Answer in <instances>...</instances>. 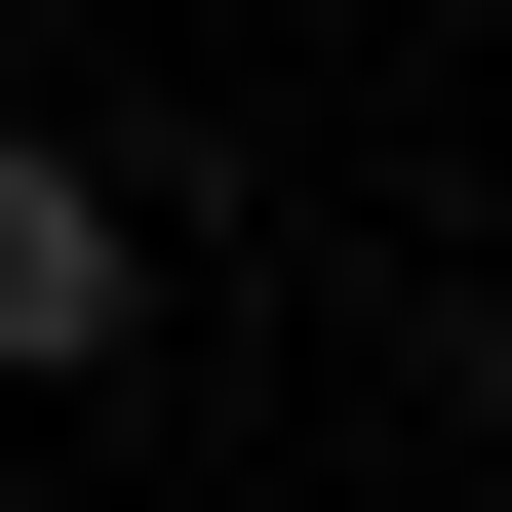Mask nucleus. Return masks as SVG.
I'll return each instance as SVG.
<instances>
[{
  "label": "nucleus",
  "instance_id": "f257e3e1",
  "mask_svg": "<svg viewBox=\"0 0 512 512\" xmlns=\"http://www.w3.org/2000/svg\"><path fill=\"white\" fill-rule=\"evenodd\" d=\"M79 355H119V158L0 119V394H79Z\"/></svg>",
  "mask_w": 512,
  "mask_h": 512
},
{
  "label": "nucleus",
  "instance_id": "f03ea898",
  "mask_svg": "<svg viewBox=\"0 0 512 512\" xmlns=\"http://www.w3.org/2000/svg\"><path fill=\"white\" fill-rule=\"evenodd\" d=\"M473 434H512V316H473Z\"/></svg>",
  "mask_w": 512,
  "mask_h": 512
}]
</instances>
